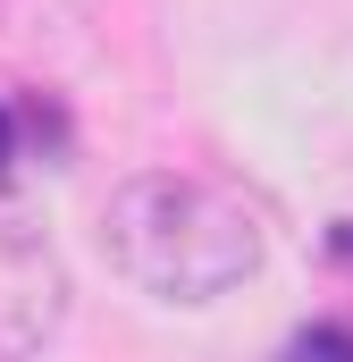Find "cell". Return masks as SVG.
<instances>
[{"label": "cell", "instance_id": "1", "mask_svg": "<svg viewBox=\"0 0 353 362\" xmlns=\"http://www.w3.org/2000/svg\"><path fill=\"white\" fill-rule=\"evenodd\" d=\"M101 253L135 295L193 312V303H219L244 278H261L269 236L236 185L193 177V169H143L101 202Z\"/></svg>", "mask_w": 353, "mask_h": 362}, {"label": "cell", "instance_id": "2", "mask_svg": "<svg viewBox=\"0 0 353 362\" xmlns=\"http://www.w3.org/2000/svg\"><path fill=\"white\" fill-rule=\"evenodd\" d=\"M68 320V262L25 219L0 211V362H34Z\"/></svg>", "mask_w": 353, "mask_h": 362}, {"label": "cell", "instance_id": "3", "mask_svg": "<svg viewBox=\"0 0 353 362\" xmlns=\"http://www.w3.org/2000/svg\"><path fill=\"white\" fill-rule=\"evenodd\" d=\"M0 160H8V118H0Z\"/></svg>", "mask_w": 353, "mask_h": 362}]
</instances>
